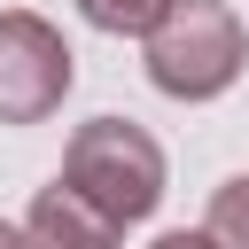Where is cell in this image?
Instances as JSON below:
<instances>
[{"mask_svg":"<svg viewBox=\"0 0 249 249\" xmlns=\"http://www.w3.org/2000/svg\"><path fill=\"white\" fill-rule=\"evenodd\" d=\"M23 241H31V249H117L124 226H109L86 195H70V187L54 179V187H39V202L23 210Z\"/></svg>","mask_w":249,"mask_h":249,"instance_id":"obj_4","label":"cell"},{"mask_svg":"<svg viewBox=\"0 0 249 249\" xmlns=\"http://www.w3.org/2000/svg\"><path fill=\"white\" fill-rule=\"evenodd\" d=\"M140 62H148L156 93H171V101H218L241 78L249 39H241V16L226 0H171V16L140 39Z\"/></svg>","mask_w":249,"mask_h":249,"instance_id":"obj_2","label":"cell"},{"mask_svg":"<svg viewBox=\"0 0 249 249\" xmlns=\"http://www.w3.org/2000/svg\"><path fill=\"white\" fill-rule=\"evenodd\" d=\"M202 241H210V249H249V171L218 179V195H210V210H202Z\"/></svg>","mask_w":249,"mask_h":249,"instance_id":"obj_5","label":"cell"},{"mask_svg":"<svg viewBox=\"0 0 249 249\" xmlns=\"http://www.w3.org/2000/svg\"><path fill=\"white\" fill-rule=\"evenodd\" d=\"M148 249H210V241H202V233H187V226H179V233H156V241H148Z\"/></svg>","mask_w":249,"mask_h":249,"instance_id":"obj_7","label":"cell"},{"mask_svg":"<svg viewBox=\"0 0 249 249\" xmlns=\"http://www.w3.org/2000/svg\"><path fill=\"white\" fill-rule=\"evenodd\" d=\"M62 187L86 195L109 226H140V218H156V202H163V148H156V132L132 124V117H93V124H78L70 148H62Z\"/></svg>","mask_w":249,"mask_h":249,"instance_id":"obj_1","label":"cell"},{"mask_svg":"<svg viewBox=\"0 0 249 249\" xmlns=\"http://www.w3.org/2000/svg\"><path fill=\"white\" fill-rule=\"evenodd\" d=\"M70 78H78V54L62 47V31L31 8H8L0 16V124H47Z\"/></svg>","mask_w":249,"mask_h":249,"instance_id":"obj_3","label":"cell"},{"mask_svg":"<svg viewBox=\"0 0 249 249\" xmlns=\"http://www.w3.org/2000/svg\"><path fill=\"white\" fill-rule=\"evenodd\" d=\"M78 16H86L93 31H117V39H148V31L171 16V0H78Z\"/></svg>","mask_w":249,"mask_h":249,"instance_id":"obj_6","label":"cell"},{"mask_svg":"<svg viewBox=\"0 0 249 249\" xmlns=\"http://www.w3.org/2000/svg\"><path fill=\"white\" fill-rule=\"evenodd\" d=\"M0 249H31V241H23V226H8V218H0Z\"/></svg>","mask_w":249,"mask_h":249,"instance_id":"obj_8","label":"cell"}]
</instances>
